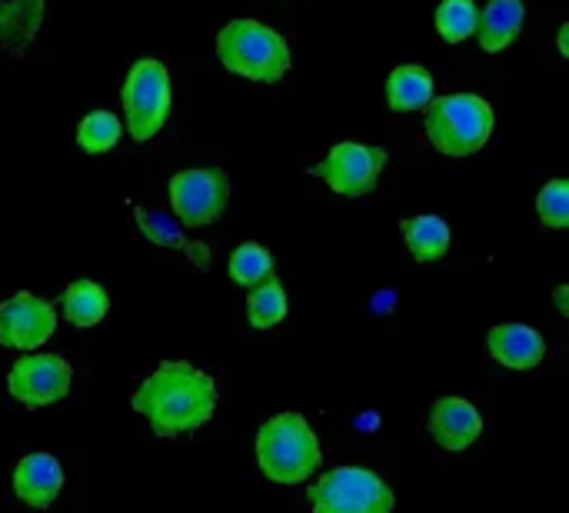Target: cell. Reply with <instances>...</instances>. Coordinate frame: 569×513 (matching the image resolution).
<instances>
[{
	"label": "cell",
	"instance_id": "obj_1",
	"mask_svg": "<svg viewBox=\"0 0 569 513\" xmlns=\"http://www.w3.org/2000/svg\"><path fill=\"white\" fill-rule=\"evenodd\" d=\"M130 407L150 424L157 437H187L207 427L217 414V381L187 361H163L133 391Z\"/></svg>",
	"mask_w": 569,
	"mask_h": 513
},
{
	"label": "cell",
	"instance_id": "obj_2",
	"mask_svg": "<svg viewBox=\"0 0 569 513\" xmlns=\"http://www.w3.org/2000/svg\"><path fill=\"white\" fill-rule=\"evenodd\" d=\"M253 451H257V464L263 477L280 487H297L310 481L323 464L320 441L303 414L267 417L257 431Z\"/></svg>",
	"mask_w": 569,
	"mask_h": 513
},
{
	"label": "cell",
	"instance_id": "obj_3",
	"mask_svg": "<svg viewBox=\"0 0 569 513\" xmlns=\"http://www.w3.org/2000/svg\"><path fill=\"white\" fill-rule=\"evenodd\" d=\"M493 127H497V114L490 100L477 93H447V97H433L423 107L427 140L447 157H470L483 150V144L493 137Z\"/></svg>",
	"mask_w": 569,
	"mask_h": 513
},
{
	"label": "cell",
	"instance_id": "obj_4",
	"mask_svg": "<svg viewBox=\"0 0 569 513\" xmlns=\"http://www.w3.org/2000/svg\"><path fill=\"white\" fill-rule=\"evenodd\" d=\"M217 57L230 73L257 83L283 80L293 60L287 40L273 27L250 17H237L217 33Z\"/></svg>",
	"mask_w": 569,
	"mask_h": 513
},
{
	"label": "cell",
	"instance_id": "obj_5",
	"mask_svg": "<svg viewBox=\"0 0 569 513\" xmlns=\"http://www.w3.org/2000/svg\"><path fill=\"white\" fill-rule=\"evenodd\" d=\"M120 100H123V124H127L130 137L140 144L153 140L163 130V124L170 117V103H173L167 63L157 57L133 60V67L123 80Z\"/></svg>",
	"mask_w": 569,
	"mask_h": 513
},
{
	"label": "cell",
	"instance_id": "obj_6",
	"mask_svg": "<svg viewBox=\"0 0 569 513\" xmlns=\"http://www.w3.org/2000/svg\"><path fill=\"white\" fill-rule=\"evenodd\" d=\"M313 513H393V487L367 467H333L307 491Z\"/></svg>",
	"mask_w": 569,
	"mask_h": 513
},
{
	"label": "cell",
	"instance_id": "obj_7",
	"mask_svg": "<svg viewBox=\"0 0 569 513\" xmlns=\"http://www.w3.org/2000/svg\"><path fill=\"white\" fill-rule=\"evenodd\" d=\"M230 177L220 167H187L170 177V210L187 230L210 227L223 217Z\"/></svg>",
	"mask_w": 569,
	"mask_h": 513
},
{
	"label": "cell",
	"instance_id": "obj_8",
	"mask_svg": "<svg viewBox=\"0 0 569 513\" xmlns=\"http://www.w3.org/2000/svg\"><path fill=\"white\" fill-rule=\"evenodd\" d=\"M390 157L383 147H370V144H357V140H343L337 147H330V154L313 167L317 177L340 197H367L377 190L383 170H387Z\"/></svg>",
	"mask_w": 569,
	"mask_h": 513
},
{
	"label": "cell",
	"instance_id": "obj_9",
	"mask_svg": "<svg viewBox=\"0 0 569 513\" xmlns=\"http://www.w3.org/2000/svg\"><path fill=\"white\" fill-rule=\"evenodd\" d=\"M73 384V367L60 354H27L10 364L7 374V391L13 401L23 407H50L70 394Z\"/></svg>",
	"mask_w": 569,
	"mask_h": 513
},
{
	"label": "cell",
	"instance_id": "obj_10",
	"mask_svg": "<svg viewBox=\"0 0 569 513\" xmlns=\"http://www.w3.org/2000/svg\"><path fill=\"white\" fill-rule=\"evenodd\" d=\"M57 331V310L50 300L20 290L0 304V344L13 351H37Z\"/></svg>",
	"mask_w": 569,
	"mask_h": 513
},
{
	"label": "cell",
	"instance_id": "obj_11",
	"mask_svg": "<svg viewBox=\"0 0 569 513\" xmlns=\"http://www.w3.org/2000/svg\"><path fill=\"white\" fill-rule=\"evenodd\" d=\"M427 431L430 437L437 441V447L450 451V454H460L467 447H473L483 434V417L480 411L463 401V397H440L433 407H430V417H427Z\"/></svg>",
	"mask_w": 569,
	"mask_h": 513
},
{
	"label": "cell",
	"instance_id": "obj_12",
	"mask_svg": "<svg viewBox=\"0 0 569 513\" xmlns=\"http://www.w3.org/2000/svg\"><path fill=\"white\" fill-rule=\"evenodd\" d=\"M487 351L507 371H537L547 361V341L527 324H497L487 334Z\"/></svg>",
	"mask_w": 569,
	"mask_h": 513
},
{
	"label": "cell",
	"instance_id": "obj_13",
	"mask_svg": "<svg viewBox=\"0 0 569 513\" xmlns=\"http://www.w3.org/2000/svg\"><path fill=\"white\" fill-rule=\"evenodd\" d=\"M63 491V467L57 457L50 454H27L17 471H13V494L33 507V511H47L53 507V501Z\"/></svg>",
	"mask_w": 569,
	"mask_h": 513
},
{
	"label": "cell",
	"instance_id": "obj_14",
	"mask_svg": "<svg viewBox=\"0 0 569 513\" xmlns=\"http://www.w3.org/2000/svg\"><path fill=\"white\" fill-rule=\"evenodd\" d=\"M47 0H0V53L20 60L37 40Z\"/></svg>",
	"mask_w": 569,
	"mask_h": 513
},
{
	"label": "cell",
	"instance_id": "obj_15",
	"mask_svg": "<svg viewBox=\"0 0 569 513\" xmlns=\"http://www.w3.org/2000/svg\"><path fill=\"white\" fill-rule=\"evenodd\" d=\"M527 20V3L523 0H487V7L477 17V37L487 53L507 50L520 33Z\"/></svg>",
	"mask_w": 569,
	"mask_h": 513
},
{
	"label": "cell",
	"instance_id": "obj_16",
	"mask_svg": "<svg viewBox=\"0 0 569 513\" xmlns=\"http://www.w3.org/2000/svg\"><path fill=\"white\" fill-rule=\"evenodd\" d=\"M437 97V83L427 67L420 63H400L387 77V103L397 114H413L423 110Z\"/></svg>",
	"mask_w": 569,
	"mask_h": 513
},
{
	"label": "cell",
	"instance_id": "obj_17",
	"mask_svg": "<svg viewBox=\"0 0 569 513\" xmlns=\"http://www.w3.org/2000/svg\"><path fill=\"white\" fill-rule=\"evenodd\" d=\"M400 230H403V244L417 264H433V260L447 257V250H450V227L443 217H433V214L403 217Z\"/></svg>",
	"mask_w": 569,
	"mask_h": 513
},
{
	"label": "cell",
	"instance_id": "obj_18",
	"mask_svg": "<svg viewBox=\"0 0 569 513\" xmlns=\"http://www.w3.org/2000/svg\"><path fill=\"white\" fill-rule=\"evenodd\" d=\"M107 310H110V297L100 284H93V280L67 284V290H63V320L67 324L90 331L107 317Z\"/></svg>",
	"mask_w": 569,
	"mask_h": 513
},
{
	"label": "cell",
	"instance_id": "obj_19",
	"mask_svg": "<svg viewBox=\"0 0 569 513\" xmlns=\"http://www.w3.org/2000/svg\"><path fill=\"white\" fill-rule=\"evenodd\" d=\"M227 270H230V280H233L237 287H243V290H250V287H257V284H263V280L277 277L273 254H270L263 244H257V240L240 244V247L230 254Z\"/></svg>",
	"mask_w": 569,
	"mask_h": 513
},
{
	"label": "cell",
	"instance_id": "obj_20",
	"mask_svg": "<svg viewBox=\"0 0 569 513\" xmlns=\"http://www.w3.org/2000/svg\"><path fill=\"white\" fill-rule=\"evenodd\" d=\"M287 317V290L277 277L247 290V320L257 331H270Z\"/></svg>",
	"mask_w": 569,
	"mask_h": 513
},
{
	"label": "cell",
	"instance_id": "obj_21",
	"mask_svg": "<svg viewBox=\"0 0 569 513\" xmlns=\"http://www.w3.org/2000/svg\"><path fill=\"white\" fill-rule=\"evenodd\" d=\"M123 134V124L117 120V114L110 110H90L80 124H77V147L87 154H107L117 147Z\"/></svg>",
	"mask_w": 569,
	"mask_h": 513
},
{
	"label": "cell",
	"instance_id": "obj_22",
	"mask_svg": "<svg viewBox=\"0 0 569 513\" xmlns=\"http://www.w3.org/2000/svg\"><path fill=\"white\" fill-rule=\"evenodd\" d=\"M477 0H440L437 3V30L447 43H463L477 33Z\"/></svg>",
	"mask_w": 569,
	"mask_h": 513
},
{
	"label": "cell",
	"instance_id": "obj_23",
	"mask_svg": "<svg viewBox=\"0 0 569 513\" xmlns=\"http://www.w3.org/2000/svg\"><path fill=\"white\" fill-rule=\"evenodd\" d=\"M137 224H140V234L147 240H153L157 247H170V250H187V234L180 227L177 217L170 214H157V210H133Z\"/></svg>",
	"mask_w": 569,
	"mask_h": 513
},
{
	"label": "cell",
	"instance_id": "obj_24",
	"mask_svg": "<svg viewBox=\"0 0 569 513\" xmlns=\"http://www.w3.org/2000/svg\"><path fill=\"white\" fill-rule=\"evenodd\" d=\"M537 217L550 230H567L569 227V184L567 180H550L537 194Z\"/></svg>",
	"mask_w": 569,
	"mask_h": 513
},
{
	"label": "cell",
	"instance_id": "obj_25",
	"mask_svg": "<svg viewBox=\"0 0 569 513\" xmlns=\"http://www.w3.org/2000/svg\"><path fill=\"white\" fill-rule=\"evenodd\" d=\"M553 300H557V310H560V314H563V317H567L569 314V287L567 284H560V287H557V290H553Z\"/></svg>",
	"mask_w": 569,
	"mask_h": 513
},
{
	"label": "cell",
	"instance_id": "obj_26",
	"mask_svg": "<svg viewBox=\"0 0 569 513\" xmlns=\"http://www.w3.org/2000/svg\"><path fill=\"white\" fill-rule=\"evenodd\" d=\"M557 47H560V57H569V23H563V27H560Z\"/></svg>",
	"mask_w": 569,
	"mask_h": 513
}]
</instances>
